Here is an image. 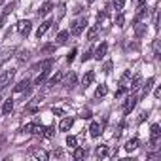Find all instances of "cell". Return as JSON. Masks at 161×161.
I'll use <instances>...</instances> for the list:
<instances>
[{"instance_id": "6da1fadb", "label": "cell", "mask_w": 161, "mask_h": 161, "mask_svg": "<svg viewBox=\"0 0 161 161\" xmlns=\"http://www.w3.org/2000/svg\"><path fill=\"white\" fill-rule=\"evenodd\" d=\"M15 76V68H10V70H4V74L0 76V93H2L10 84H12V80Z\"/></svg>"}, {"instance_id": "7a4b0ae2", "label": "cell", "mask_w": 161, "mask_h": 161, "mask_svg": "<svg viewBox=\"0 0 161 161\" xmlns=\"http://www.w3.org/2000/svg\"><path fill=\"white\" fill-rule=\"evenodd\" d=\"M87 27V19H80V21H72L70 23V34H74V36H80L82 34V31Z\"/></svg>"}, {"instance_id": "3957f363", "label": "cell", "mask_w": 161, "mask_h": 161, "mask_svg": "<svg viewBox=\"0 0 161 161\" xmlns=\"http://www.w3.org/2000/svg\"><path fill=\"white\" fill-rule=\"evenodd\" d=\"M159 138H161V127L157 123H153L150 127V144H152V148H155V144L159 142Z\"/></svg>"}, {"instance_id": "277c9868", "label": "cell", "mask_w": 161, "mask_h": 161, "mask_svg": "<svg viewBox=\"0 0 161 161\" xmlns=\"http://www.w3.org/2000/svg\"><path fill=\"white\" fill-rule=\"evenodd\" d=\"M136 103H138V95H129V97L125 99V103H123V114H125V116L131 114V110L136 106Z\"/></svg>"}, {"instance_id": "5b68a950", "label": "cell", "mask_w": 161, "mask_h": 161, "mask_svg": "<svg viewBox=\"0 0 161 161\" xmlns=\"http://www.w3.org/2000/svg\"><path fill=\"white\" fill-rule=\"evenodd\" d=\"M31 29H32V23H31L29 19L17 23V32H19L21 36H29V34H31Z\"/></svg>"}, {"instance_id": "8992f818", "label": "cell", "mask_w": 161, "mask_h": 161, "mask_svg": "<svg viewBox=\"0 0 161 161\" xmlns=\"http://www.w3.org/2000/svg\"><path fill=\"white\" fill-rule=\"evenodd\" d=\"M14 91L15 93H31V80H21V82L14 87Z\"/></svg>"}, {"instance_id": "52a82bcc", "label": "cell", "mask_w": 161, "mask_h": 161, "mask_svg": "<svg viewBox=\"0 0 161 161\" xmlns=\"http://www.w3.org/2000/svg\"><path fill=\"white\" fill-rule=\"evenodd\" d=\"M14 8H15V2H12V4H8V6L4 8V14L0 15V29H2V27L6 25V19H8V15L14 12Z\"/></svg>"}, {"instance_id": "ba28073f", "label": "cell", "mask_w": 161, "mask_h": 161, "mask_svg": "<svg viewBox=\"0 0 161 161\" xmlns=\"http://www.w3.org/2000/svg\"><path fill=\"white\" fill-rule=\"evenodd\" d=\"M106 51H108V44H106V42H103V44H101V46L93 51V57H95L97 61H101V59L106 55Z\"/></svg>"}, {"instance_id": "9c48e42d", "label": "cell", "mask_w": 161, "mask_h": 161, "mask_svg": "<svg viewBox=\"0 0 161 161\" xmlns=\"http://www.w3.org/2000/svg\"><path fill=\"white\" fill-rule=\"evenodd\" d=\"M93 80H95V72H93V70H87V72L84 74V78H82V86L87 89V87L93 84Z\"/></svg>"}, {"instance_id": "30bf717a", "label": "cell", "mask_w": 161, "mask_h": 161, "mask_svg": "<svg viewBox=\"0 0 161 161\" xmlns=\"http://www.w3.org/2000/svg\"><path fill=\"white\" fill-rule=\"evenodd\" d=\"M72 125H74V118H64V119H61V123H59V131L66 133V131L72 129Z\"/></svg>"}, {"instance_id": "8fae6325", "label": "cell", "mask_w": 161, "mask_h": 161, "mask_svg": "<svg viewBox=\"0 0 161 161\" xmlns=\"http://www.w3.org/2000/svg\"><path fill=\"white\" fill-rule=\"evenodd\" d=\"M101 133H103V127H101V123L93 121V123L89 125V135H91L93 138H99V136H101Z\"/></svg>"}, {"instance_id": "7c38bea8", "label": "cell", "mask_w": 161, "mask_h": 161, "mask_svg": "<svg viewBox=\"0 0 161 161\" xmlns=\"http://www.w3.org/2000/svg\"><path fill=\"white\" fill-rule=\"evenodd\" d=\"M129 82H131V72H129V70H125V72L121 74V78H119V87L129 89Z\"/></svg>"}, {"instance_id": "4fadbf2b", "label": "cell", "mask_w": 161, "mask_h": 161, "mask_svg": "<svg viewBox=\"0 0 161 161\" xmlns=\"http://www.w3.org/2000/svg\"><path fill=\"white\" fill-rule=\"evenodd\" d=\"M148 8H146V4L144 6H138V12H136V15H135V23H138V21H142V19H146L148 17Z\"/></svg>"}, {"instance_id": "5bb4252c", "label": "cell", "mask_w": 161, "mask_h": 161, "mask_svg": "<svg viewBox=\"0 0 161 161\" xmlns=\"http://www.w3.org/2000/svg\"><path fill=\"white\" fill-rule=\"evenodd\" d=\"M51 25H53V21H51V19L44 21V23H42V25L38 27V31H36V36H38V38H40V36H44V34H46V32L49 31V27H51Z\"/></svg>"}, {"instance_id": "9a60e30c", "label": "cell", "mask_w": 161, "mask_h": 161, "mask_svg": "<svg viewBox=\"0 0 161 161\" xmlns=\"http://www.w3.org/2000/svg\"><path fill=\"white\" fill-rule=\"evenodd\" d=\"M153 84H155V78H148V82L144 84V87H142V93L138 95V99H142V97H146V95L150 93V89L153 87Z\"/></svg>"}, {"instance_id": "2e32d148", "label": "cell", "mask_w": 161, "mask_h": 161, "mask_svg": "<svg viewBox=\"0 0 161 161\" xmlns=\"http://www.w3.org/2000/svg\"><path fill=\"white\" fill-rule=\"evenodd\" d=\"M51 10H53V4L49 2V0H47V2H44V4L40 6V10H38V15H40V17H46V15H47Z\"/></svg>"}, {"instance_id": "e0dca14e", "label": "cell", "mask_w": 161, "mask_h": 161, "mask_svg": "<svg viewBox=\"0 0 161 161\" xmlns=\"http://www.w3.org/2000/svg\"><path fill=\"white\" fill-rule=\"evenodd\" d=\"M61 80H63V72H57L55 76H51V78L47 80V87H55V86H59V84H61Z\"/></svg>"}, {"instance_id": "ac0fdd59", "label": "cell", "mask_w": 161, "mask_h": 161, "mask_svg": "<svg viewBox=\"0 0 161 161\" xmlns=\"http://www.w3.org/2000/svg\"><path fill=\"white\" fill-rule=\"evenodd\" d=\"M12 110H14V99H6L4 106H2V116H10Z\"/></svg>"}, {"instance_id": "d6986e66", "label": "cell", "mask_w": 161, "mask_h": 161, "mask_svg": "<svg viewBox=\"0 0 161 161\" xmlns=\"http://www.w3.org/2000/svg\"><path fill=\"white\" fill-rule=\"evenodd\" d=\"M51 64H53V59H47V61H42V63H38V64H34L32 66V70H46V68H51Z\"/></svg>"}, {"instance_id": "ffe728a7", "label": "cell", "mask_w": 161, "mask_h": 161, "mask_svg": "<svg viewBox=\"0 0 161 161\" xmlns=\"http://www.w3.org/2000/svg\"><path fill=\"white\" fill-rule=\"evenodd\" d=\"M76 80H78V78H76V74H74V72H70V74L66 76V80H64V87L72 89V87L76 86Z\"/></svg>"}, {"instance_id": "44dd1931", "label": "cell", "mask_w": 161, "mask_h": 161, "mask_svg": "<svg viewBox=\"0 0 161 161\" xmlns=\"http://www.w3.org/2000/svg\"><path fill=\"white\" fill-rule=\"evenodd\" d=\"M86 155H87V150H86V148H78V146H76L74 152H72V157H74V159H84Z\"/></svg>"}, {"instance_id": "7402d4cb", "label": "cell", "mask_w": 161, "mask_h": 161, "mask_svg": "<svg viewBox=\"0 0 161 161\" xmlns=\"http://www.w3.org/2000/svg\"><path fill=\"white\" fill-rule=\"evenodd\" d=\"M135 34H136L138 38L144 36V34H146V23H140V21L135 23Z\"/></svg>"}, {"instance_id": "603a6c76", "label": "cell", "mask_w": 161, "mask_h": 161, "mask_svg": "<svg viewBox=\"0 0 161 161\" xmlns=\"http://www.w3.org/2000/svg\"><path fill=\"white\" fill-rule=\"evenodd\" d=\"M95 155H97V157H106V155H108V146H106V144L97 146V148H95Z\"/></svg>"}, {"instance_id": "cb8c5ba5", "label": "cell", "mask_w": 161, "mask_h": 161, "mask_svg": "<svg viewBox=\"0 0 161 161\" xmlns=\"http://www.w3.org/2000/svg\"><path fill=\"white\" fill-rule=\"evenodd\" d=\"M140 80H142V76L140 74H135L133 76V80H131V82H129V89H138V86H140Z\"/></svg>"}, {"instance_id": "d4e9b609", "label": "cell", "mask_w": 161, "mask_h": 161, "mask_svg": "<svg viewBox=\"0 0 161 161\" xmlns=\"http://www.w3.org/2000/svg\"><path fill=\"white\" fill-rule=\"evenodd\" d=\"M47 72H49V68H46V70H42V72L38 74V78L34 80V86H42V84L46 82V78H47Z\"/></svg>"}, {"instance_id": "484cf974", "label": "cell", "mask_w": 161, "mask_h": 161, "mask_svg": "<svg viewBox=\"0 0 161 161\" xmlns=\"http://www.w3.org/2000/svg\"><path fill=\"white\" fill-rule=\"evenodd\" d=\"M97 36H99V27H89V31H87V40L93 42V40H97Z\"/></svg>"}, {"instance_id": "4316f807", "label": "cell", "mask_w": 161, "mask_h": 161, "mask_svg": "<svg viewBox=\"0 0 161 161\" xmlns=\"http://www.w3.org/2000/svg\"><path fill=\"white\" fill-rule=\"evenodd\" d=\"M108 93V87L104 86V84H101L99 87H97V91H95V99H101V97H104Z\"/></svg>"}, {"instance_id": "83f0119b", "label": "cell", "mask_w": 161, "mask_h": 161, "mask_svg": "<svg viewBox=\"0 0 161 161\" xmlns=\"http://www.w3.org/2000/svg\"><path fill=\"white\" fill-rule=\"evenodd\" d=\"M136 148H138V138L127 140V144H125V150H127V152H133V150H136Z\"/></svg>"}, {"instance_id": "f1b7e54d", "label": "cell", "mask_w": 161, "mask_h": 161, "mask_svg": "<svg viewBox=\"0 0 161 161\" xmlns=\"http://www.w3.org/2000/svg\"><path fill=\"white\" fill-rule=\"evenodd\" d=\"M68 36H70V32H68V31H63V32H59V34H57V44H66Z\"/></svg>"}, {"instance_id": "f546056e", "label": "cell", "mask_w": 161, "mask_h": 161, "mask_svg": "<svg viewBox=\"0 0 161 161\" xmlns=\"http://www.w3.org/2000/svg\"><path fill=\"white\" fill-rule=\"evenodd\" d=\"M31 133H32V135H36V136H42V133H44V125L32 123V127H31Z\"/></svg>"}, {"instance_id": "4dcf8cb0", "label": "cell", "mask_w": 161, "mask_h": 161, "mask_svg": "<svg viewBox=\"0 0 161 161\" xmlns=\"http://www.w3.org/2000/svg\"><path fill=\"white\" fill-rule=\"evenodd\" d=\"M32 155L34 157H38V159H42V161H46L49 155H47V152H44V150H32Z\"/></svg>"}, {"instance_id": "1f68e13d", "label": "cell", "mask_w": 161, "mask_h": 161, "mask_svg": "<svg viewBox=\"0 0 161 161\" xmlns=\"http://www.w3.org/2000/svg\"><path fill=\"white\" fill-rule=\"evenodd\" d=\"M112 4H114V10H116V12H123L125 0H112Z\"/></svg>"}, {"instance_id": "d6a6232c", "label": "cell", "mask_w": 161, "mask_h": 161, "mask_svg": "<svg viewBox=\"0 0 161 161\" xmlns=\"http://www.w3.org/2000/svg\"><path fill=\"white\" fill-rule=\"evenodd\" d=\"M53 135H55V127H44V133H42L44 138H51Z\"/></svg>"}, {"instance_id": "836d02e7", "label": "cell", "mask_w": 161, "mask_h": 161, "mask_svg": "<svg viewBox=\"0 0 161 161\" xmlns=\"http://www.w3.org/2000/svg\"><path fill=\"white\" fill-rule=\"evenodd\" d=\"M76 144H78V138L72 136V135H68V136H66V146H68V148H76Z\"/></svg>"}, {"instance_id": "e575fe53", "label": "cell", "mask_w": 161, "mask_h": 161, "mask_svg": "<svg viewBox=\"0 0 161 161\" xmlns=\"http://www.w3.org/2000/svg\"><path fill=\"white\" fill-rule=\"evenodd\" d=\"M116 25H118V27H123V25H125V17H123L121 12H118V15H116Z\"/></svg>"}, {"instance_id": "d590c367", "label": "cell", "mask_w": 161, "mask_h": 161, "mask_svg": "<svg viewBox=\"0 0 161 161\" xmlns=\"http://www.w3.org/2000/svg\"><path fill=\"white\" fill-rule=\"evenodd\" d=\"M76 53H78V49L74 47V49H70V53L66 55V63H72L74 59H76Z\"/></svg>"}, {"instance_id": "8d00e7d4", "label": "cell", "mask_w": 161, "mask_h": 161, "mask_svg": "<svg viewBox=\"0 0 161 161\" xmlns=\"http://www.w3.org/2000/svg\"><path fill=\"white\" fill-rule=\"evenodd\" d=\"M103 68H104V72H106V74H110V72H112V61H106Z\"/></svg>"}, {"instance_id": "74e56055", "label": "cell", "mask_w": 161, "mask_h": 161, "mask_svg": "<svg viewBox=\"0 0 161 161\" xmlns=\"http://www.w3.org/2000/svg\"><path fill=\"white\" fill-rule=\"evenodd\" d=\"M153 27H155V29H159V12H155V14H153Z\"/></svg>"}, {"instance_id": "f35d334b", "label": "cell", "mask_w": 161, "mask_h": 161, "mask_svg": "<svg viewBox=\"0 0 161 161\" xmlns=\"http://www.w3.org/2000/svg\"><path fill=\"white\" fill-rule=\"evenodd\" d=\"M91 55H93L91 51H86V53L82 55V61H84V63H86V61H89V59H91Z\"/></svg>"}, {"instance_id": "ab89813d", "label": "cell", "mask_w": 161, "mask_h": 161, "mask_svg": "<svg viewBox=\"0 0 161 161\" xmlns=\"http://www.w3.org/2000/svg\"><path fill=\"white\" fill-rule=\"evenodd\" d=\"M38 110V104H31V106H27V112H31V114H34Z\"/></svg>"}, {"instance_id": "60d3db41", "label": "cell", "mask_w": 161, "mask_h": 161, "mask_svg": "<svg viewBox=\"0 0 161 161\" xmlns=\"http://www.w3.org/2000/svg\"><path fill=\"white\" fill-rule=\"evenodd\" d=\"M53 49H55V46H53V44H47V46H44V47H42V51H53Z\"/></svg>"}, {"instance_id": "b9f144b4", "label": "cell", "mask_w": 161, "mask_h": 161, "mask_svg": "<svg viewBox=\"0 0 161 161\" xmlns=\"http://www.w3.org/2000/svg\"><path fill=\"white\" fill-rule=\"evenodd\" d=\"M153 53H155V57H159V42L155 40V44H153Z\"/></svg>"}, {"instance_id": "7bdbcfd3", "label": "cell", "mask_w": 161, "mask_h": 161, "mask_svg": "<svg viewBox=\"0 0 161 161\" xmlns=\"http://www.w3.org/2000/svg\"><path fill=\"white\" fill-rule=\"evenodd\" d=\"M80 118H84V119H89V118H91V110H86V112H84L82 116H80Z\"/></svg>"}, {"instance_id": "ee69618b", "label": "cell", "mask_w": 161, "mask_h": 161, "mask_svg": "<svg viewBox=\"0 0 161 161\" xmlns=\"http://www.w3.org/2000/svg\"><path fill=\"white\" fill-rule=\"evenodd\" d=\"M63 15H64V4H61V6H59V19H61Z\"/></svg>"}, {"instance_id": "f6af8a7d", "label": "cell", "mask_w": 161, "mask_h": 161, "mask_svg": "<svg viewBox=\"0 0 161 161\" xmlns=\"http://www.w3.org/2000/svg\"><path fill=\"white\" fill-rule=\"evenodd\" d=\"M153 97H155V99H159V97H161V87H155V91H153Z\"/></svg>"}, {"instance_id": "bcb514c9", "label": "cell", "mask_w": 161, "mask_h": 161, "mask_svg": "<svg viewBox=\"0 0 161 161\" xmlns=\"http://www.w3.org/2000/svg\"><path fill=\"white\" fill-rule=\"evenodd\" d=\"M53 114L55 116H63V108H53Z\"/></svg>"}, {"instance_id": "7dc6e473", "label": "cell", "mask_w": 161, "mask_h": 161, "mask_svg": "<svg viewBox=\"0 0 161 161\" xmlns=\"http://www.w3.org/2000/svg\"><path fill=\"white\" fill-rule=\"evenodd\" d=\"M146 118H148V114H146V112H142V114H140V118H138V123H142Z\"/></svg>"}, {"instance_id": "c3c4849f", "label": "cell", "mask_w": 161, "mask_h": 161, "mask_svg": "<svg viewBox=\"0 0 161 161\" xmlns=\"http://www.w3.org/2000/svg\"><path fill=\"white\" fill-rule=\"evenodd\" d=\"M146 4V0H138V6H144Z\"/></svg>"}, {"instance_id": "681fc988", "label": "cell", "mask_w": 161, "mask_h": 161, "mask_svg": "<svg viewBox=\"0 0 161 161\" xmlns=\"http://www.w3.org/2000/svg\"><path fill=\"white\" fill-rule=\"evenodd\" d=\"M86 2H87V4H93V2H95V0H86Z\"/></svg>"}, {"instance_id": "f907efd6", "label": "cell", "mask_w": 161, "mask_h": 161, "mask_svg": "<svg viewBox=\"0 0 161 161\" xmlns=\"http://www.w3.org/2000/svg\"><path fill=\"white\" fill-rule=\"evenodd\" d=\"M2 2H4V0H0V4H2Z\"/></svg>"}]
</instances>
